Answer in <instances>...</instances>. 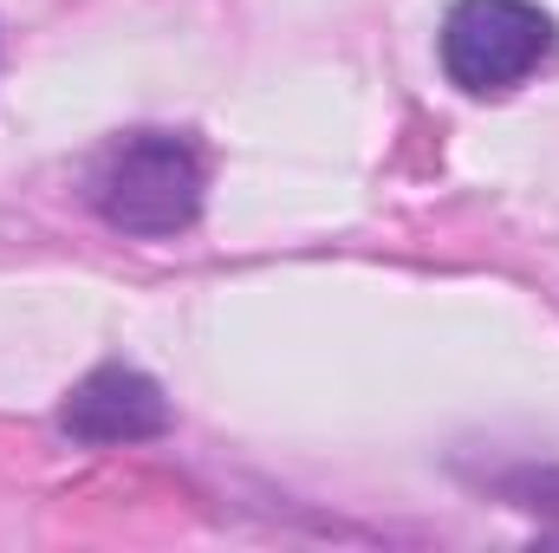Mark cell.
<instances>
[{
  "label": "cell",
  "mask_w": 559,
  "mask_h": 553,
  "mask_svg": "<svg viewBox=\"0 0 559 553\" xmlns=\"http://www.w3.org/2000/svg\"><path fill=\"white\" fill-rule=\"evenodd\" d=\"M202 189L209 169L195 156V143L176 131H131L92 163V209L138 242H169L182 228H195L202 215Z\"/></svg>",
  "instance_id": "1"
},
{
  "label": "cell",
  "mask_w": 559,
  "mask_h": 553,
  "mask_svg": "<svg viewBox=\"0 0 559 553\" xmlns=\"http://www.w3.org/2000/svg\"><path fill=\"white\" fill-rule=\"evenodd\" d=\"M559 52V20L534 0H455L442 20V72L468 98H501L547 72Z\"/></svg>",
  "instance_id": "2"
},
{
  "label": "cell",
  "mask_w": 559,
  "mask_h": 553,
  "mask_svg": "<svg viewBox=\"0 0 559 553\" xmlns=\"http://www.w3.org/2000/svg\"><path fill=\"white\" fill-rule=\"evenodd\" d=\"M59 430L72 443L92 449H118V443H150L169 430V398L156 378H143L138 365H98L85 372L66 404H59Z\"/></svg>",
  "instance_id": "3"
}]
</instances>
